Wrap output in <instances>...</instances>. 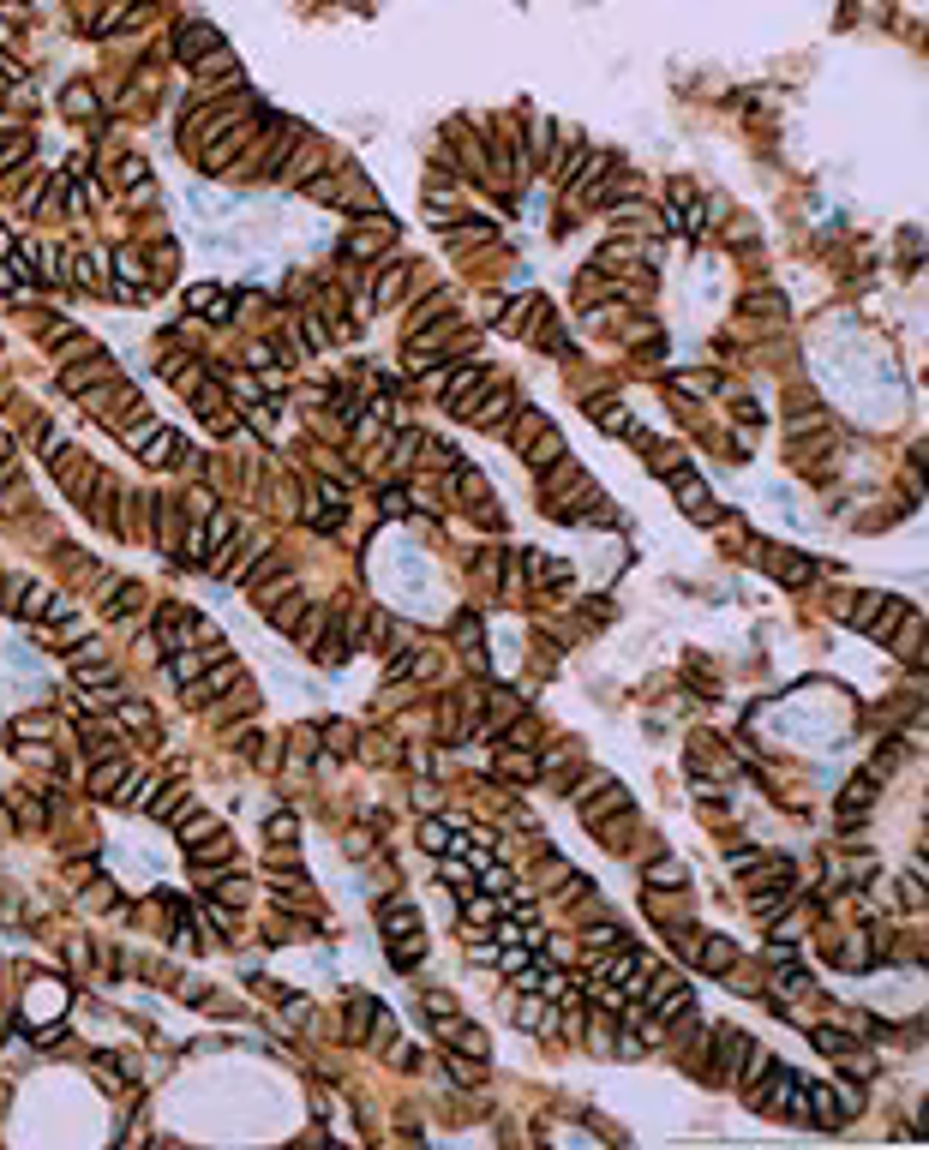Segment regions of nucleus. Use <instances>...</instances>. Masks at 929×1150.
Here are the masks:
<instances>
[{
	"mask_svg": "<svg viewBox=\"0 0 929 1150\" xmlns=\"http://www.w3.org/2000/svg\"><path fill=\"white\" fill-rule=\"evenodd\" d=\"M30 438H36V450H42L48 462L66 450V438H60V426H54V420H36V432H30Z\"/></svg>",
	"mask_w": 929,
	"mask_h": 1150,
	"instance_id": "nucleus-34",
	"label": "nucleus"
},
{
	"mask_svg": "<svg viewBox=\"0 0 929 1150\" xmlns=\"http://www.w3.org/2000/svg\"><path fill=\"white\" fill-rule=\"evenodd\" d=\"M420 959H426V941H420V935H402V941H390V965H396V971H414Z\"/></svg>",
	"mask_w": 929,
	"mask_h": 1150,
	"instance_id": "nucleus-26",
	"label": "nucleus"
},
{
	"mask_svg": "<svg viewBox=\"0 0 929 1150\" xmlns=\"http://www.w3.org/2000/svg\"><path fill=\"white\" fill-rule=\"evenodd\" d=\"M690 875H684V863L678 857H660V863H648V887H684Z\"/></svg>",
	"mask_w": 929,
	"mask_h": 1150,
	"instance_id": "nucleus-30",
	"label": "nucleus"
},
{
	"mask_svg": "<svg viewBox=\"0 0 929 1150\" xmlns=\"http://www.w3.org/2000/svg\"><path fill=\"white\" fill-rule=\"evenodd\" d=\"M672 480H678V504H684V510H690L696 522H720V504L708 498V486H702V480H690L684 468H678Z\"/></svg>",
	"mask_w": 929,
	"mask_h": 1150,
	"instance_id": "nucleus-9",
	"label": "nucleus"
},
{
	"mask_svg": "<svg viewBox=\"0 0 929 1150\" xmlns=\"http://www.w3.org/2000/svg\"><path fill=\"white\" fill-rule=\"evenodd\" d=\"M732 959H738V947H732L726 935H708V941H702V971L726 977V971H732Z\"/></svg>",
	"mask_w": 929,
	"mask_h": 1150,
	"instance_id": "nucleus-18",
	"label": "nucleus"
},
{
	"mask_svg": "<svg viewBox=\"0 0 929 1150\" xmlns=\"http://www.w3.org/2000/svg\"><path fill=\"white\" fill-rule=\"evenodd\" d=\"M588 420H600V426H612V432H630V414H624L618 402H606V396L588 402Z\"/></svg>",
	"mask_w": 929,
	"mask_h": 1150,
	"instance_id": "nucleus-29",
	"label": "nucleus"
},
{
	"mask_svg": "<svg viewBox=\"0 0 929 1150\" xmlns=\"http://www.w3.org/2000/svg\"><path fill=\"white\" fill-rule=\"evenodd\" d=\"M534 306H540V300H534V294H522V300H516V306L504 312V318H498V336H516V330H522V324L534 318Z\"/></svg>",
	"mask_w": 929,
	"mask_h": 1150,
	"instance_id": "nucleus-32",
	"label": "nucleus"
},
{
	"mask_svg": "<svg viewBox=\"0 0 929 1150\" xmlns=\"http://www.w3.org/2000/svg\"><path fill=\"white\" fill-rule=\"evenodd\" d=\"M132 767H138V761H126L120 749H114V755H96V767H90V779H84L90 797H114V791L132 779Z\"/></svg>",
	"mask_w": 929,
	"mask_h": 1150,
	"instance_id": "nucleus-7",
	"label": "nucleus"
},
{
	"mask_svg": "<svg viewBox=\"0 0 929 1150\" xmlns=\"http://www.w3.org/2000/svg\"><path fill=\"white\" fill-rule=\"evenodd\" d=\"M516 1025H522V1031H552V1025H558V1019H552V1013H546V1001H540V995H528V1001H522V1007H516Z\"/></svg>",
	"mask_w": 929,
	"mask_h": 1150,
	"instance_id": "nucleus-27",
	"label": "nucleus"
},
{
	"mask_svg": "<svg viewBox=\"0 0 929 1150\" xmlns=\"http://www.w3.org/2000/svg\"><path fill=\"white\" fill-rule=\"evenodd\" d=\"M444 312H450V288H438V294H426V300H420V306L408 312V336H420V330H432V324H438Z\"/></svg>",
	"mask_w": 929,
	"mask_h": 1150,
	"instance_id": "nucleus-13",
	"label": "nucleus"
},
{
	"mask_svg": "<svg viewBox=\"0 0 929 1150\" xmlns=\"http://www.w3.org/2000/svg\"><path fill=\"white\" fill-rule=\"evenodd\" d=\"M246 426H258V432H276V402H246Z\"/></svg>",
	"mask_w": 929,
	"mask_h": 1150,
	"instance_id": "nucleus-41",
	"label": "nucleus"
},
{
	"mask_svg": "<svg viewBox=\"0 0 929 1150\" xmlns=\"http://www.w3.org/2000/svg\"><path fill=\"white\" fill-rule=\"evenodd\" d=\"M216 42H222V30H216V24H204V18H192V24H180V30H174V48H168V54H174L180 66H192V60H204Z\"/></svg>",
	"mask_w": 929,
	"mask_h": 1150,
	"instance_id": "nucleus-3",
	"label": "nucleus"
},
{
	"mask_svg": "<svg viewBox=\"0 0 929 1150\" xmlns=\"http://www.w3.org/2000/svg\"><path fill=\"white\" fill-rule=\"evenodd\" d=\"M264 833H270L276 845H294V839H300V821H294V815H270V821H264Z\"/></svg>",
	"mask_w": 929,
	"mask_h": 1150,
	"instance_id": "nucleus-40",
	"label": "nucleus"
},
{
	"mask_svg": "<svg viewBox=\"0 0 929 1150\" xmlns=\"http://www.w3.org/2000/svg\"><path fill=\"white\" fill-rule=\"evenodd\" d=\"M522 564L534 570V581H540V587H564V581H570V564H558V558H546V552H528Z\"/></svg>",
	"mask_w": 929,
	"mask_h": 1150,
	"instance_id": "nucleus-20",
	"label": "nucleus"
},
{
	"mask_svg": "<svg viewBox=\"0 0 929 1150\" xmlns=\"http://www.w3.org/2000/svg\"><path fill=\"white\" fill-rule=\"evenodd\" d=\"M408 510V492H384V516H402Z\"/></svg>",
	"mask_w": 929,
	"mask_h": 1150,
	"instance_id": "nucleus-43",
	"label": "nucleus"
},
{
	"mask_svg": "<svg viewBox=\"0 0 929 1150\" xmlns=\"http://www.w3.org/2000/svg\"><path fill=\"white\" fill-rule=\"evenodd\" d=\"M474 881H480V887H486V893H492V899H510V893H516V887H522V881H516V875H510V869H504V863H498V857H492V863H486V869H474Z\"/></svg>",
	"mask_w": 929,
	"mask_h": 1150,
	"instance_id": "nucleus-17",
	"label": "nucleus"
},
{
	"mask_svg": "<svg viewBox=\"0 0 929 1150\" xmlns=\"http://www.w3.org/2000/svg\"><path fill=\"white\" fill-rule=\"evenodd\" d=\"M48 731H54V719H48V713H24V719H12V737H18V743H30V737L42 743Z\"/></svg>",
	"mask_w": 929,
	"mask_h": 1150,
	"instance_id": "nucleus-33",
	"label": "nucleus"
},
{
	"mask_svg": "<svg viewBox=\"0 0 929 1150\" xmlns=\"http://www.w3.org/2000/svg\"><path fill=\"white\" fill-rule=\"evenodd\" d=\"M0 294H18V276H12V264H0Z\"/></svg>",
	"mask_w": 929,
	"mask_h": 1150,
	"instance_id": "nucleus-45",
	"label": "nucleus"
},
{
	"mask_svg": "<svg viewBox=\"0 0 929 1150\" xmlns=\"http://www.w3.org/2000/svg\"><path fill=\"white\" fill-rule=\"evenodd\" d=\"M114 378H120V366H114L102 348H96V354H84V366H78V360L66 366V390H72V396H84V390H102V384H114Z\"/></svg>",
	"mask_w": 929,
	"mask_h": 1150,
	"instance_id": "nucleus-5",
	"label": "nucleus"
},
{
	"mask_svg": "<svg viewBox=\"0 0 929 1150\" xmlns=\"http://www.w3.org/2000/svg\"><path fill=\"white\" fill-rule=\"evenodd\" d=\"M300 336H306V348H312V354H318V348H324V342H330V324H324V318H318V312H306V318H300Z\"/></svg>",
	"mask_w": 929,
	"mask_h": 1150,
	"instance_id": "nucleus-38",
	"label": "nucleus"
},
{
	"mask_svg": "<svg viewBox=\"0 0 929 1150\" xmlns=\"http://www.w3.org/2000/svg\"><path fill=\"white\" fill-rule=\"evenodd\" d=\"M516 408H522V402H516V390H492V396H486V402H474L462 420H468V426H498V420H510Z\"/></svg>",
	"mask_w": 929,
	"mask_h": 1150,
	"instance_id": "nucleus-10",
	"label": "nucleus"
},
{
	"mask_svg": "<svg viewBox=\"0 0 929 1150\" xmlns=\"http://www.w3.org/2000/svg\"><path fill=\"white\" fill-rule=\"evenodd\" d=\"M6 456H12V444H6V438H0V462H6Z\"/></svg>",
	"mask_w": 929,
	"mask_h": 1150,
	"instance_id": "nucleus-46",
	"label": "nucleus"
},
{
	"mask_svg": "<svg viewBox=\"0 0 929 1150\" xmlns=\"http://www.w3.org/2000/svg\"><path fill=\"white\" fill-rule=\"evenodd\" d=\"M438 875H444V887H456V893H474V869H468L462 857H450V863H444Z\"/></svg>",
	"mask_w": 929,
	"mask_h": 1150,
	"instance_id": "nucleus-36",
	"label": "nucleus"
},
{
	"mask_svg": "<svg viewBox=\"0 0 929 1150\" xmlns=\"http://www.w3.org/2000/svg\"><path fill=\"white\" fill-rule=\"evenodd\" d=\"M498 767H504V779H534V773H540V755H534L528 743H516V749L498 755Z\"/></svg>",
	"mask_w": 929,
	"mask_h": 1150,
	"instance_id": "nucleus-16",
	"label": "nucleus"
},
{
	"mask_svg": "<svg viewBox=\"0 0 929 1150\" xmlns=\"http://www.w3.org/2000/svg\"><path fill=\"white\" fill-rule=\"evenodd\" d=\"M420 845H426V851H450V857H456V851H462V833H450L444 821H426V827H420Z\"/></svg>",
	"mask_w": 929,
	"mask_h": 1150,
	"instance_id": "nucleus-24",
	"label": "nucleus"
},
{
	"mask_svg": "<svg viewBox=\"0 0 929 1150\" xmlns=\"http://www.w3.org/2000/svg\"><path fill=\"white\" fill-rule=\"evenodd\" d=\"M174 839H180L186 851H198V845L222 839V815H210V809H180V815H174Z\"/></svg>",
	"mask_w": 929,
	"mask_h": 1150,
	"instance_id": "nucleus-6",
	"label": "nucleus"
},
{
	"mask_svg": "<svg viewBox=\"0 0 929 1150\" xmlns=\"http://www.w3.org/2000/svg\"><path fill=\"white\" fill-rule=\"evenodd\" d=\"M72 120H96V102H90V84H66V102H60Z\"/></svg>",
	"mask_w": 929,
	"mask_h": 1150,
	"instance_id": "nucleus-31",
	"label": "nucleus"
},
{
	"mask_svg": "<svg viewBox=\"0 0 929 1150\" xmlns=\"http://www.w3.org/2000/svg\"><path fill=\"white\" fill-rule=\"evenodd\" d=\"M450 1079H456V1085H480V1079H486V1061H474V1055H468V1061L450 1055Z\"/></svg>",
	"mask_w": 929,
	"mask_h": 1150,
	"instance_id": "nucleus-37",
	"label": "nucleus"
},
{
	"mask_svg": "<svg viewBox=\"0 0 929 1150\" xmlns=\"http://www.w3.org/2000/svg\"><path fill=\"white\" fill-rule=\"evenodd\" d=\"M744 1049L750 1037L744 1031H714V1055H708V1085H738V1067H744Z\"/></svg>",
	"mask_w": 929,
	"mask_h": 1150,
	"instance_id": "nucleus-1",
	"label": "nucleus"
},
{
	"mask_svg": "<svg viewBox=\"0 0 929 1150\" xmlns=\"http://www.w3.org/2000/svg\"><path fill=\"white\" fill-rule=\"evenodd\" d=\"M408 276H414V270H408L402 258H390V264H384V276H378V294H372V306H396V300L408 294Z\"/></svg>",
	"mask_w": 929,
	"mask_h": 1150,
	"instance_id": "nucleus-11",
	"label": "nucleus"
},
{
	"mask_svg": "<svg viewBox=\"0 0 929 1150\" xmlns=\"http://www.w3.org/2000/svg\"><path fill=\"white\" fill-rule=\"evenodd\" d=\"M522 456H528V468H552V462H564V438H558V432L546 426V432H540V438H534V444H528Z\"/></svg>",
	"mask_w": 929,
	"mask_h": 1150,
	"instance_id": "nucleus-15",
	"label": "nucleus"
},
{
	"mask_svg": "<svg viewBox=\"0 0 929 1150\" xmlns=\"http://www.w3.org/2000/svg\"><path fill=\"white\" fill-rule=\"evenodd\" d=\"M540 432H546V414H534V408H522V420H516V432H510V450L522 456V450H528V444H534Z\"/></svg>",
	"mask_w": 929,
	"mask_h": 1150,
	"instance_id": "nucleus-23",
	"label": "nucleus"
},
{
	"mask_svg": "<svg viewBox=\"0 0 929 1150\" xmlns=\"http://www.w3.org/2000/svg\"><path fill=\"white\" fill-rule=\"evenodd\" d=\"M582 947H588V953H618V947H624V929H618V923H588V929H582Z\"/></svg>",
	"mask_w": 929,
	"mask_h": 1150,
	"instance_id": "nucleus-19",
	"label": "nucleus"
},
{
	"mask_svg": "<svg viewBox=\"0 0 929 1150\" xmlns=\"http://www.w3.org/2000/svg\"><path fill=\"white\" fill-rule=\"evenodd\" d=\"M324 743H330L336 755H348V749H354V725H348V719H330V725H324Z\"/></svg>",
	"mask_w": 929,
	"mask_h": 1150,
	"instance_id": "nucleus-39",
	"label": "nucleus"
},
{
	"mask_svg": "<svg viewBox=\"0 0 929 1150\" xmlns=\"http://www.w3.org/2000/svg\"><path fill=\"white\" fill-rule=\"evenodd\" d=\"M114 713H120V725L150 731V707H144V701H126V695H120V701H114Z\"/></svg>",
	"mask_w": 929,
	"mask_h": 1150,
	"instance_id": "nucleus-35",
	"label": "nucleus"
},
{
	"mask_svg": "<svg viewBox=\"0 0 929 1150\" xmlns=\"http://www.w3.org/2000/svg\"><path fill=\"white\" fill-rule=\"evenodd\" d=\"M906 905H912V911H924V887H918V875H906Z\"/></svg>",
	"mask_w": 929,
	"mask_h": 1150,
	"instance_id": "nucleus-44",
	"label": "nucleus"
},
{
	"mask_svg": "<svg viewBox=\"0 0 929 1150\" xmlns=\"http://www.w3.org/2000/svg\"><path fill=\"white\" fill-rule=\"evenodd\" d=\"M876 803V779L864 773V779H852L846 785V797H840V821H864V809Z\"/></svg>",
	"mask_w": 929,
	"mask_h": 1150,
	"instance_id": "nucleus-14",
	"label": "nucleus"
},
{
	"mask_svg": "<svg viewBox=\"0 0 929 1150\" xmlns=\"http://www.w3.org/2000/svg\"><path fill=\"white\" fill-rule=\"evenodd\" d=\"M54 474H60V492H66V498H78V504H84V498H90V486H96V462H90V456H78L72 444L54 456Z\"/></svg>",
	"mask_w": 929,
	"mask_h": 1150,
	"instance_id": "nucleus-2",
	"label": "nucleus"
},
{
	"mask_svg": "<svg viewBox=\"0 0 929 1150\" xmlns=\"http://www.w3.org/2000/svg\"><path fill=\"white\" fill-rule=\"evenodd\" d=\"M258 707V689L246 683V677H234L222 695H216V719H234V713H252Z\"/></svg>",
	"mask_w": 929,
	"mask_h": 1150,
	"instance_id": "nucleus-12",
	"label": "nucleus"
},
{
	"mask_svg": "<svg viewBox=\"0 0 929 1150\" xmlns=\"http://www.w3.org/2000/svg\"><path fill=\"white\" fill-rule=\"evenodd\" d=\"M384 935H390V941H402V935H420V917H414L408 905H384Z\"/></svg>",
	"mask_w": 929,
	"mask_h": 1150,
	"instance_id": "nucleus-25",
	"label": "nucleus"
},
{
	"mask_svg": "<svg viewBox=\"0 0 929 1150\" xmlns=\"http://www.w3.org/2000/svg\"><path fill=\"white\" fill-rule=\"evenodd\" d=\"M810 1043H816L822 1055H834V1061H846V1055L858 1049V1043H852L846 1031H834V1025H816V1031H810Z\"/></svg>",
	"mask_w": 929,
	"mask_h": 1150,
	"instance_id": "nucleus-22",
	"label": "nucleus"
},
{
	"mask_svg": "<svg viewBox=\"0 0 929 1150\" xmlns=\"http://www.w3.org/2000/svg\"><path fill=\"white\" fill-rule=\"evenodd\" d=\"M768 570H780V581H810V558H792V552H768Z\"/></svg>",
	"mask_w": 929,
	"mask_h": 1150,
	"instance_id": "nucleus-28",
	"label": "nucleus"
},
{
	"mask_svg": "<svg viewBox=\"0 0 929 1150\" xmlns=\"http://www.w3.org/2000/svg\"><path fill=\"white\" fill-rule=\"evenodd\" d=\"M780 899H786V893H756V917L774 923V917H780Z\"/></svg>",
	"mask_w": 929,
	"mask_h": 1150,
	"instance_id": "nucleus-42",
	"label": "nucleus"
},
{
	"mask_svg": "<svg viewBox=\"0 0 929 1150\" xmlns=\"http://www.w3.org/2000/svg\"><path fill=\"white\" fill-rule=\"evenodd\" d=\"M186 306H192L198 318H210V324H234V312H240L234 294L216 288V282H192V288H186Z\"/></svg>",
	"mask_w": 929,
	"mask_h": 1150,
	"instance_id": "nucleus-4",
	"label": "nucleus"
},
{
	"mask_svg": "<svg viewBox=\"0 0 929 1150\" xmlns=\"http://www.w3.org/2000/svg\"><path fill=\"white\" fill-rule=\"evenodd\" d=\"M462 899H468V923H474V929H492V923L504 917V905H498L492 893H462Z\"/></svg>",
	"mask_w": 929,
	"mask_h": 1150,
	"instance_id": "nucleus-21",
	"label": "nucleus"
},
{
	"mask_svg": "<svg viewBox=\"0 0 929 1150\" xmlns=\"http://www.w3.org/2000/svg\"><path fill=\"white\" fill-rule=\"evenodd\" d=\"M192 72H198V84H216V78H222V84H240V60L228 54V42H216L204 60H192Z\"/></svg>",
	"mask_w": 929,
	"mask_h": 1150,
	"instance_id": "nucleus-8",
	"label": "nucleus"
}]
</instances>
